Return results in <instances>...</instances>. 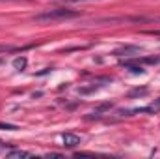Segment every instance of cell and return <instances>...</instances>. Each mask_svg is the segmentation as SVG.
<instances>
[{
	"instance_id": "cell-1",
	"label": "cell",
	"mask_w": 160,
	"mask_h": 159,
	"mask_svg": "<svg viewBox=\"0 0 160 159\" xmlns=\"http://www.w3.org/2000/svg\"><path fill=\"white\" fill-rule=\"evenodd\" d=\"M77 15H78V11H73L67 8H58V9H47L43 13H38L34 19L36 21H58V19H71Z\"/></svg>"
},
{
	"instance_id": "cell-2",
	"label": "cell",
	"mask_w": 160,
	"mask_h": 159,
	"mask_svg": "<svg viewBox=\"0 0 160 159\" xmlns=\"http://www.w3.org/2000/svg\"><path fill=\"white\" fill-rule=\"evenodd\" d=\"M62 140H63V146H67V148H75V146H78L82 142L78 135H73V133H63Z\"/></svg>"
},
{
	"instance_id": "cell-3",
	"label": "cell",
	"mask_w": 160,
	"mask_h": 159,
	"mask_svg": "<svg viewBox=\"0 0 160 159\" xmlns=\"http://www.w3.org/2000/svg\"><path fill=\"white\" fill-rule=\"evenodd\" d=\"M26 64H28V60H26L24 56H19V58L13 60V68H15L17 71H22V69L26 68Z\"/></svg>"
},
{
	"instance_id": "cell-4",
	"label": "cell",
	"mask_w": 160,
	"mask_h": 159,
	"mask_svg": "<svg viewBox=\"0 0 160 159\" xmlns=\"http://www.w3.org/2000/svg\"><path fill=\"white\" fill-rule=\"evenodd\" d=\"M123 66H125L127 69H130L132 73H143V68H142V66H136V64H132V62H123Z\"/></svg>"
},
{
	"instance_id": "cell-5",
	"label": "cell",
	"mask_w": 160,
	"mask_h": 159,
	"mask_svg": "<svg viewBox=\"0 0 160 159\" xmlns=\"http://www.w3.org/2000/svg\"><path fill=\"white\" fill-rule=\"evenodd\" d=\"M8 157H30V154L24 152V150H11L8 154Z\"/></svg>"
},
{
	"instance_id": "cell-6",
	"label": "cell",
	"mask_w": 160,
	"mask_h": 159,
	"mask_svg": "<svg viewBox=\"0 0 160 159\" xmlns=\"http://www.w3.org/2000/svg\"><path fill=\"white\" fill-rule=\"evenodd\" d=\"M128 52H140V49H136V47H125V49L118 51L116 54H118V56H125V54H128Z\"/></svg>"
},
{
	"instance_id": "cell-7",
	"label": "cell",
	"mask_w": 160,
	"mask_h": 159,
	"mask_svg": "<svg viewBox=\"0 0 160 159\" xmlns=\"http://www.w3.org/2000/svg\"><path fill=\"white\" fill-rule=\"evenodd\" d=\"M0 129H4V131H17L19 127L13 125V123H4V122H0Z\"/></svg>"
},
{
	"instance_id": "cell-8",
	"label": "cell",
	"mask_w": 160,
	"mask_h": 159,
	"mask_svg": "<svg viewBox=\"0 0 160 159\" xmlns=\"http://www.w3.org/2000/svg\"><path fill=\"white\" fill-rule=\"evenodd\" d=\"M143 94H147V88H136V90L130 92V97L132 96H143Z\"/></svg>"
},
{
	"instance_id": "cell-9",
	"label": "cell",
	"mask_w": 160,
	"mask_h": 159,
	"mask_svg": "<svg viewBox=\"0 0 160 159\" xmlns=\"http://www.w3.org/2000/svg\"><path fill=\"white\" fill-rule=\"evenodd\" d=\"M71 2H89V0H65V4H71Z\"/></svg>"
},
{
	"instance_id": "cell-10",
	"label": "cell",
	"mask_w": 160,
	"mask_h": 159,
	"mask_svg": "<svg viewBox=\"0 0 160 159\" xmlns=\"http://www.w3.org/2000/svg\"><path fill=\"white\" fill-rule=\"evenodd\" d=\"M0 150H2V142H0Z\"/></svg>"
}]
</instances>
